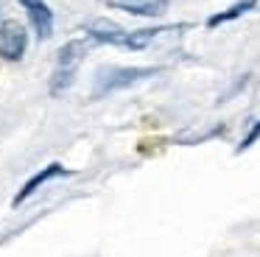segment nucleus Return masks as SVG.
I'll return each mask as SVG.
<instances>
[{"instance_id":"f257e3e1","label":"nucleus","mask_w":260,"mask_h":257,"mask_svg":"<svg viewBox=\"0 0 260 257\" xmlns=\"http://www.w3.org/2000/svg\"><path fill=\"white\" fill-rule=\"evenodd\" d=\"M87 50H90V42L87 39H70V42L62 45L56 56V70H53V78H51V95H59L73 84L76 78V70L79 65L84 61Z\"/></svg>"},{"instance_id":"f03ea898","label":"nucleus","mask_w":260,"mask_h":257,"mask_svg":"<svg viewBox=\"0 0 260 257\" xmlns=\"http://www.w3.org/2000/svg\"><path fill=\"white\" fill-rule=\"evenodd\" d=\"M154 73H159V67H107L95 78V95L112 92V89H120V87H132L135 81H143Z\"/></svg>"},{"instance_id":"7ed1b4c3","label":"nucleus","mask_w":260,"mask_h":257,"mask_svg":"<svg viewBox=\"0 0 260 257\" xmlns=\"http://www.w3.org/2000/svg\"><path fill=\"white\" fill-rule=\"evenodd\" d=\"M28 45V34H25L23 22L17 20H6L0 25V56L6 61H20Z\"/></svg>"},{"instance_id":"20e7f679","label":"nucleus","mask_w":260,"mask_h":257,"mask_svg":"<svg viewBox=\"0 0 260 257\" xmlns=\"http://www.w3.org/2000/svg\"><path fill=\"white\" fill-rule=\"evenodd\" d=\"M84 31H87V37H90L92 42H101V45H120V48H129V42H132V31L120 28L118 22H112V20H104V17L90 20L84 25Z\"/></svg>"},{"instance_id":"39448f33","label":"nucleus","mask_w":260,"mask_h":257,"mask_svg":"<svg viewBox=\"0 0 260 257\" xmlns=\"http://www.w3.org/2000/svg\"><path fill=\"white\" fill-rule=\"evenodd\" d=\"M20 6L25 9L28 14V22L34 25L37 37L40 39H48L53 34V11L48 9L45 0H20Z\"/></svg>"},{"instance_id":"423d86ee","label":"nucleus","mask_w":260,"mask_h":257,"mask_svg":"<svg viewBox=\"0 0 260 257\" xmlns=\"http://www.w3.org/2000/svg\"><path fill=\"white\" fill-rule=\"evenodd\" d=\"M70 173H73V171H68V168L59 165V162H51V165H45L40 173H34V176H31L28 182L23 184V190H20L17 196H14V207H20L25 199H28V196H34L37 190H40L42 184L48 182V179H53V176H70Z\"/></svg>"},{"instance_id":"0eeeda50","label":"nucleus","mask_w":260,"mask_h":257,"mask_svg":"<svg viewBox=\"0 0 260 257\" xmlns=\"http://www.w3.org/2000/svg\"><path fill=\"white\" fill-rule=\"evenodd\" d=\"M107 3L135 17H159L168 9V0H107Z\"/></svg>"},{"instance_id":"6e6552de","label":"nucleus","mask_w":260,"mask_h":257,"mask_svg":"<svg viewBox=\"0 0 260 257\" xmlns=\"http://www.w3.org/2000/svg\"><path fill=\"white\" fill-rule=\"evenodd\" d=\"M254 3L257 0H238V3H232L226 11H218V14L207 17V28H215V25H224V22L235 20V17H243L249 9H254Z\"/></svg>"},{"instance_id":"1a4fd4ad","label":"nucleus","mask_w":260,"mask_h":257,"mask_svg":"<svg viewBox=\"0 0 260 257\" xmlns=\"http://www.w3.org/2000/svg\"><path fill=\"white\" fill-rule=\"evenodd\" d=\"M257 137H260V123H254L252 132H249L246 137H243V143L238 145V151H243V148H249V145H254V143H257Z\"/></svg>"}]
</instances>
